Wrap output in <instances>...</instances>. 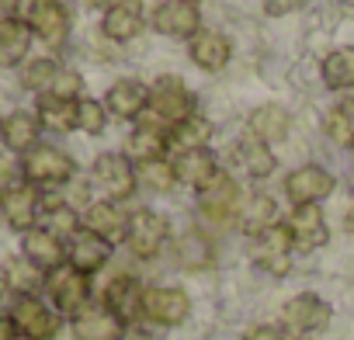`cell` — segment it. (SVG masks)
I'll list each match as a JSON object with an SVG mask.
<instances>
[{
  "mask_svg": "<svg viewBox=\"0 0 354 340\" xmlns=\"http://www.w3.org/2000/svg\"><path fill=\"white\" fill-rule=\"evenodd\" d=\"M281 319H285V326H288L292 333H299V337H302V333H316V330H323V326L330 323V305H326L319 295L302 292V295H295V299L285 302Z\"/></svg>",
  "mask_w": 354,
  "mask_h": 340,
  "instance_id": "4fadbf2b",
  "label": "cell"
},
{
  "mask_svg": "<svg viewBox=\"0 0 354 340\" xmlns=\"http://www.w3.org/2000/svg\"><path fill=\"white\" fill-rule=\"evenodd\" d=\"M46 295H49V302L59 316L73 319L77 312H84L91 305V278L80 274L77 267L63 264L53 274H46Z\"/></svg>",
  "mask_w": 354,
  "mask_h": 340,
  "instance_id": "3957f363",
  "label": "cell"
},
{
  "mask_svg": "<svg viewBox=\"0 0 354 340\" xmlns=\"http://www.w3.org/2000/svg\"><path fill=\"white\" fill-rule=\"evenodd\" d=\"M0 135H4V118H0Z\"/></svg>",
  "mask_w": 354,
  "mask_h": 340,
  "instance_id": "681fc988",
  "label": "cell"
},
{
  "mask_svg": "<svg viewBox=\"0 0 354 340\" xmlns=\"http://www.w3.org/2000/svg\"><path fill=\"white\" fill-rule=\"evenodd\" d=\"M21 257L32 267H39L42 274H53L56 267L66 264V240H59L46 226H35V229H28L21 236Z\"/></svg>",
  "mask_w": 354,
  "mask_h": 340,
  "instance_id": "30bf717a",
  "label": "cell"
},
{
  "mask_svg": "<svg viewBox=\"0 0 354 340\" xmlns=\"http://www.w3.org/2000/svg\"><path fill=\"white\" fill-rule=\"evenodd\" d=\"M0 340H21V337H18V326H15V319L8 316V309L0 312Z\"/></svg>",
  "mask_w": 354,
  "mask_h": 340,
  "instance_id": "7bdbcfd3",
  "label": "cell"
},
{
  "mask_svg": "<svg viewBox=\"0 0 354 340\" xmlns=\"http://www.w3.org/2000/svg\"><path fill=\"white\" fill-rule=\"evenodd\" d=\"M163 149H167V135L156 122H142L132 135H129V153L139 160V163H149V160H163Z\"/></svg>",
  "mask_w": 354,
  "mask_h": 340,
  "instance_id": "f1b7e54d",
  "label": "cell"
},
{
  "mask_svg": "<svg viewBox=\"0 0 354 340\" xmlns=\"http://www.w3.org/2000/svg\"><path fill=\"white\" fill-rule=\"evenodd\" d=\"M139 28H142V18H139V8L136 4H122V8L108 11L104 21H101V32L111 42H129V39L139 35Z\"/></svg>",
  "mask_w": 354,
  "mask_h": 340,
  "instance_id": "f546056e",
  "label": "cell"
},
{
  "mask_svg": "<svg viewBox=\"0 0 354 340\" xmlns=\"http://www.w3.org/2000/svg\"><path fill=\"white\" fill-rule=\"evenodd\" d=\"M142 295H146V288L132 278V274H118V278H111L108 281V288H104V309H111L125 326L136 319V316H142Z\"/></svg>",
  "mask_w": 354,
  "mask_h": 340,
  "instance_id": "d6986e66",
  "label": "cell"
},
{
  "mask_svg": "<svg viewBox=\"0 0 354 340\" xmlns=\"http://www.w3.org/2000/svg\"><path fill=\"white\" fill-rule=\"evenodd\" d=\"M25 185V170H21V160L15 153H0V195Z\"/></svg>",
  "mask_w": 354,
  "mask_h": 340,
  "instance_id": "ab89813d",
  "label": "cell"
},
{
  "mask_svg": "<svg viewBox=\"0 0 354 340\" xmlns=\"http://www.w3.org/2000/svg\"><path fill=\"white\" fill-rule=\"evenodd\" d=\"M136 174H139V181H146L153 191H170V188L177 185V170H174V163H167V160L139 163V167H136Z\"/></svg>",
  "mask_w": 354,
  "mask_h": 340,
  "instance_id": "8d00e7d4",
  "label": "cell"
},
{
  "mask_svg": "<svg viewBox=\"0 0 354 340\" xmlns=\"http://www.w3.org/2000/svg\"><path fill=\"white\" fill-rule=\"evenodd\" d=\"M21 170L25 181L35 188H66L77 174V163L56 146H35L21 156Z\"/></svg>",
  "mask_w": 354,
  "mask_h": 340,
  "instance_id": "7a4b0ae2",
  "label": "cell"
},
{
  "mask_svg": "<svg viewBox=\"0 0 354 340\" xmlns=\"http://www.w3.org/2000/svg\"><path fill=\"white\" fill-rule=\"evenodd\" d=\"M0 219H4L15 233L25 236L42 219V191L35 185H28V181L11 188V191H4L0 195Z\"/></svg>",
  "mask_w": 354,
  "mask_h": 340,
  "instance_id": "5b68a950",
  "label": "cell"
},
{
  "mask_svg": "<svg viewBox=\"0 0 354 340\" xmlns=\"http://www.w3.org/2000/svg\"><path fill=\"white\" fill-rule=\"evenodd\" d=\"M192 59L209 70V73H219L226 63H230V42L219 35V32H198L192 39Z\"/></svg>",
  "mask_w": 354,
  "mask_h": 340,
  "instance_id": "d4e9b609",
  "label": "cell"
},
{
  "mask_svg": "<svg viewBox=\"0 0 354 340\" xmlns=\"http://www.w3.org/2000/svg\"><path fill=\"white\" fill-rule=\"evenodd\" d=\"M236 163L250 178H268L274 170V153H268V142H261L257 135H243L236 142Z\"/></svg>",
  "mask_w": 354,
  "mask_h": 340,
  "instance_id": "484cf974",
  "label": "cell"
},
{
  "mask_svg": "<svg viewBox=\"0 0 354 340\" xmlns=\"http://www.w3.org/2000/svg\"><path fill=\"white\" fill-rule=\"evenodd\" d=\"M247 340H285V333L278 326H254L247 333Z\"/></svg>",
  "mask_w": 354,
  "mask_h": 340,
  "instance_id": "b9f144b4",
  "label": "cell"
},
{
  "mask_svg": "<svg viewBox=\"0 0 354 340\" xmlns=\"http://www.w3.org/2000/svg\"><path fill=\"white\" fill-rule=\"evenodd\" d=\"M8 316L15 319L21 340H56L59 337V312L39 295H11Z\"/></svg>",
  "mask_w": 354,
  "mask_h": 340,
  "instance_id": "6da1fadb",
  "label": "cell"
},
{
  "mask_svg": "<svg viewBox=\"0 0 354 340\" xmlns=\"http://www.w3.org/2000/svg\"><path fill=\"white\" fill-rule=\"evenodd\" d=\"M177 257H181L185 267H209L216 261V247L205 233H185L181 247H177Z\"/></svg>",
  "mask_w": 354,
  "mask_h": 340,
  "instance_id": "d6a6232c",
  "label": "cell"
},
{
  "mask_svg": "<svg viewBox=\"0 0 354 340\" xmlns=\"http://www.w3.org/2000/svg\"><path fill=\"white\" fill-rule=\"evenodd\" d=\"M302 4V0H264V8H268V15H292L295 8Z\"/></svg>",
  "mask_w": 354,
  "mask_h": 340,
  "instance_id": "60d3db41",
  "label": "cell"
},
{
  "mask_svg": "<svg viewBox=\"0 0 354 340\" xmlns=\"http://www.w3.org/2000/svg\"><path fill=\"white\" fill-rule=\"evenodd\" d=\"M344 226H347V229H351V233H354V205H351V209H347V216H344Z\"/></svg>",
  "mask_w": 354,
  "mask_h": 340,
  "instance_id": "7dc6e473",
  "label": "cell"
},
{
  "mask_svg": "<svg viewBox=\"0 0 354 340\" xmlns=\"http://www.w3.org/2000/svg\"><path fill=\"white\" fill-rule=\"evenodd\" d=\"M250 135H257L261 142H281L288 135V115L278 104H264L250 115Z\"/></svg>",
  "mask_w": 354,
  "mask_h": 340,
  "instance_id": "4316f807",
  "label": "cell"
},
{
  "mask_svg": "<svg viewBox=\"0 0 354 340\" xmlns=\"http://www.w3.org/2000/svg\"><path fill=\"white\" fill-rule=\"evenodd\" d=\"M32 49V28L18 18L0 25V66H25Z\"/></svg>",
  "mask_w": 354,
  "mask_h": 340,
  "instance_id": "603a6c76",
  "label": "cell"
},
{
  "mask_svg": "<svg viewBox=\"0 0 354 340\" xmlns=\"http://www.w3.org/2000/svg\"><path fill=\"white\" fill-rule=\"evenodd\" d=\"M198 209H202V216H205L212 226H230V223H236V216L243 212V209H240V188H236V181L219 170V174L198 191Z\"/></svg>",
  "mask_w": 354,
  "mask_h": 340,
  "instance_id": "277c9868",
  "label": "cell"
},
{
  "mask_svg": "<svg viewBox=\"0 0 354 340\" xmlns=\"http://www.w3.org/2000/svg\"><path fill=\"white\" fill-rule=\"evenodd\" d=\"M122 340H149V337H146L142 330H125V337H122Z\"/></svg>",
  "mask_w": 354,
  "mask_h": 340,
  "instance_id": "bcb514c9",
  "label": "cell"
},
{
  "mask_svg": "<svg viewBox=\"0 0 354 340\" xmlns=\"http://www.w3.org/2000/svg\"><path fill=\"white\" fill-rule=\"evenodd\" d=\"M295 250V243H292V233H288V226H281V223H274V226H268V229H261L254 240H250V254H254V264L257 267H264L268 274H288V254Z\"/></svg>",
  "mask_w": 354,
  "mask_h": 340,
  "instance_id": "8992f818",
  "label": "cell"
},
{
  "mask_svg": "<svg viewBox=\"0 0 354 340\" xmlns=\"http://www.w3.org/2000/svg\"><path fill=\"white\" fill-rule=\"evenodd\" d=\"M326 135L340 146H351L354 142V101H340L330 118H326Z\"/></svg>",
  "mask_w": 354,
  "mask_h": 340,
  "instance_id": "d590c367",
  "label": "cell"
},
{
  "mask_svg": "<svg viewBox=\"0 0 354 340\" xmlns=\"http://www.w3.org/2000/svg\"><path fill=\"white\" fill-rule=\"evenodd\" d=\"M108 257H111V243L101 240V236H94V233H87V229H80V233H73L66 240V264L77 267L87 278L97 274L108 264Z\"/></svg>",
  "mask_w": 354,
  "mask_h": 340,
  "instance_id": "5bb4252c",
  "label": "cell"
},
{
  "mask_svg": "<svg viewBox=\"0 0 354 340\" xmlns=\"http://www.w3.org/2000/svg\"><path fill=\"white\" fill-rule=\"evenodd\" d=\"M8 292H11V281H8V271H4V267H0V299H4Z\"/></svg>",
  "mask_w": 354,
  "mask_h": 340,
  "instance_id": "f6af8a7d",
  "label": "cell"
},
{
  "mask_svg": "<svg viewBox=\"0 0 354 340\" xmlns=\"http://www.w3.org/2000/svg\"><path fill=\"white\" fill-rule=\"evenodd\" d=\"M136 167L122 153H101L94 160V185L108 195V202H122L136 191Z\"/></svg>",
  "mask_w": 354,
  "mask_h": 340,
  "instance_id": "52a82bcc",
  "label": "cell"
},
{
  "mask_svg": "<svg viewBox=\"0 0 354 340\" xmlns=\"http://www.w3.org/2000/svg\"><path fill=\"white\" fill-rule=\"evenodd\" d=\"M167 233H170V226H167L163 216H156L153 209H139V212L129 219V236H125V243H129V250H132L136 257L149 261V257H156V254L163 250Z\"/></svg>",
  "mask_w": 354,
  "mask_h": 340,
  "instance_id": "9c48e42d",
  "label": "cell"
},
{
  "mask_svg": "<svg viewBox=\"0 0 354 340\" xmlns=\"http://www.w3.org/2000/svg\"><path fill=\"white\" fill-rule=\"evenodd\" d=\"M240 216H243L247 233H250V236H257L261 229H268V226H274V223H278V205H274V198H268V195H254Z\"/></svg>",
  "mask_w": 354,
  "mask_h": 340,
  "instance_id": "836d02e7",
  "label": "cell"
},
{
  "mask_svg": "<svg viewBox=\"0 0 354 340\" xmlns=\"http://www.w3.org/2000/svg\"><path fill=\"white\" fill-rule=\"evenodd\" d=\"M209 139H212V125L205 118H198V115L177 122V129H174V142L181 149H205Z\"/></svg>",
  "mask_w": 354,
  "mask_h": 340,
  "instance_id": "e575fe53",
  "label": "cell"
},
{
  "mask_svg": "<svg viewBox=\"0 0 354 340\" xmlns=\"http://www.w3.org/2000/svg\"><path fill=\"white\" fill-rule=\"evenodd\" d=\"M351 188H354V167H351Z\"/></svg>",
  "mask_w": 354,
  "mask_h": 340,
  "instance_id": "c3c4849f",
  "label": "cell"
},
{
  "mask_svg": "<svg viewBox=\"0 0 354 340\" xmlns=\"http://www.w3.org/2000/svg\"><path fill=\"white\" fill-rule=\"evenodd\" d=\"M149 108V91L139 80H118L108 91V111H115L118 118H136Z\"/></svg>",
  "mask_w": 354,
  "mask_h": 340,
  "instance_id": "cb8c5ba5",
  "label": "cell"
},
{
  "mask_svg": "<svg viewBox=\"0 0 354 340\" xmlns=\"http://www.w3.org/2000/svg\"><path fill=\"white\" fill-rule=\"evenodd\" d=\"M35 115H39L42 129H56V132H70V129H77V101H63V97L42 94Z\"/></svg>",
  "mask_w": 354,
  "mask_h": 340,
  "instance_id": "83f0119b",
  "label": "cell"
},
{
  "mask_svg": "<svg viewBox=\"0 0 354 340\" xmlns=\"http://www.w3.org/2000/svg\"><path fill=\"white\" fill-rule=\"evenodd\" d=\"M333 191V178L326 174L323 167H299V170H292L288 174V181H285V195L295 202V209L299 205H316L319 198H326Z\"/></svg>",
  "mask_w": 354,
  "mask_h": 340,
  "instance_id": "2e32d148",
  "label": "cell"
},
{
  "mask_svg": "<svg viewBox=\"0 0 354 340\" xmlns=\"http://www.w3.org/2000/svg\"><path fill=\"white\" fill-rule=\"evenodd\" d=\"M285 226H288V233H292L295 250H302V254H306V250H319V247L326 243V236H330L319 205H299Z\"/></svg>",
  "mask_w": 354,
  "mask_h": 340,
  "instance_id": "ac0fdd59",
  "label": "cell"
},
{
  "mask_svg": "<svg viewBox=\"0 0 354 340\" xmlns=\"http://www.w3.org/2000/svg\"><path fill=\"white\" fill-rule=\"evenodd\" d=\"M149 108H153V115H156V118H167V122H185V118H192L195 101H192L188 87H185L181 80H177V77H160V80L149 87Z\"/></svg>",
  "mask_w": 354,
  "mask_h": 340,
  "instance_id": "7c38bea8",
  "label": "cell"
},
{
  "mask_svg": "<svg viewBox=\"0 0 354 340\" xmlns=\"http://www.w3.org/2000/svg\"><path fill=\"white\" fill-rule=\"evenodd\" d=\"M80 91H84V80L73 70H59L56 80H53V87H49V94L53 97H63V101H80Z\"/></svg>",
  "mask_w": 354,
  "mask_h": 340,
  "instance_id": "f35d334b",
  "label": "cell"
},
{
  "mask_svg": "<svg viewBox=\"0 0 354 340\" xmlns=\"http://www.w3.org/2000/svg\"><path fill=\"white\" fill-rule=\"evenodd\" d=\"M28 28H32L35 39H42L53 49L66 46V39H70V11H66V4L63 0H35Z\"/></svg>",
  "mask_w": 354,
  "mask_h": 340,
  "instance_id": "8fae6325",
  "label": "cell"
},
{
  "mask_svg": "<svg viewBox=\"0 0 354 340\" xmlns=\"http://www.w3.org/2000/svg\"><path fill=\"white\" fill-rule=\"evenodd\" d=\"M323 80L333 91L354 87V49H337L323 59Z\"/></svg>",
  "mask_w": 354,
  "mask_h": 340,
  "instance_id": "4dcf8cb0",
  "label": "cell"
},
{
  "mask_svg": "<svg viewBox=\"0 0 354 340\" xmlns=\"http://www.w3.org/2000/svg\"><path fill=\"white\" fill-rule=\"evenodd\" d=\"M174 170H177V181L202 191L216 174H219V167H216V156L209 149H181V156L174 160Z\"/></svg>",
  "mask_w": 354,
  "mask_h": 340,
  "instance_id": "7402d4cb",
  "label": "cell"
},
{
  "mask_svg": "<svg viewBox=\"0 0 354 340\" xmlns=\"http://www.w3.org/2000/svg\"><path fill=\"white\" fill-rule=\"evenodd\" d=\"M153 25L163 35H177V39H195L198 35V11L192 0H163L156 8Z\"/></svg>",
  "mask_w": 354,
  "mask_h": 340,
  "instance_id": "ffe728a7",
  "label": "cell"
},
{
  "mask_svg": "<svg viewBox=\"0 0 354 340\" xmlns=\"http://www.w3.org/2000/svg\"><path fill=\"white\" fill-rule=\"evenodd\" d=\"M70 330H73L77 340H122L129 326H125L111 309H104V305H87L84 312H77V316L70 319Z\"/></svg>",
  "mask_w": 354,
  "mask_h": 340,
  "instance_id": "9a60e30c",
  "label": "cell"
},
{
  "mask_svg": "<svg viewBox=\"0 0 354 340\" xmlns=\"http://www.w3.org/2000/svg\"><path fill=\"white\" fill-rule=\"evenodd\" d=\"M142 316L156 326H181L192 316V299L185 288H146L142 295Z\"/></svg>",
  "mask_w": 354,
  "mask_h": 340,
  "instance_id": "ba28073f",
  "label": "cell"
},
{
  "mask_svg": "<svg viewBox=\"0 0 354 340\" xmlns=\"http://www.w3.org/2000/svg\"><path fill=\"white\" fill-rule=\"evenodd\" d=\"M104 125H108V108L94 97H80L77 101V129H84L87 135H97V132H104Z\"/></svg>",
  "mask_w": 354,
  "mask_h": 340,
  "instance_id": "74e56055",
  "label": "cell"
},
{
  "mask_svg": "<svg viewBox=\"0 0 354 340\" xmlns=\"http://www.w3.org/2000/svg\"><path fill=\"white\" fill-rule=\"evenodd\" d=\"M129 219L132 216H125L115 202H91L87 209H84V229L87 233H94V236H101V240H108V243H118V240H125L129 236Z\"/></svg>",
  "mask_w": 354,
  "mask_h": 340,
  "instance_id": "e0dca14e",
  "label": "cell"
},
{
  "mask_svg": "<svg viewBox=\"0 0 354 340\" xmlns=\"http://www.w3.org/2000/svg\"><path fill=\"white\" fill-rule=\"evenodd\" d=\"M91 4H94L97 11H104V15H108V11H115V8H122V4H125V0H91Z\"/></svg>",
  "mask_w": 354,
  "mask_h": 340,
  "instance_id": "ee69618b",
  "label": "cell"
},
{
  "mask_svg": "<svg viewBox=\"0 0 354 340\" xmlns=\"http://www.w3.org/2000/svg\"><path fill=\"white\" fill-rule=\"evenodd\" d=\"M39 135H42V122H39V115H32V111H11L8 118H4V146H8V153H32L35 146H39Z\"/></svg>",
  "mask_w": 354,
  "mask_h": 340,
  "instance_id": "44dd1931",
  "label": "cell"
},
{
  "mask_svg": "<svg viewBox=\"0 0 354 340\" xmlns=\"http://www.w3.org/2000/svg\"><path fill=\"white\" fill-rule=\"evenodd\" d=\"M59 70H63V66H59L56 59H49V56L28 59L25 70H21V87L32 91V94H49V87H53V80H56Z\"/></svg>",
  "mask_w": 354,
  "mask_h": 340,
  "instance_id": "1f68e13d",
  "label": "cell"
}]
</instances>
